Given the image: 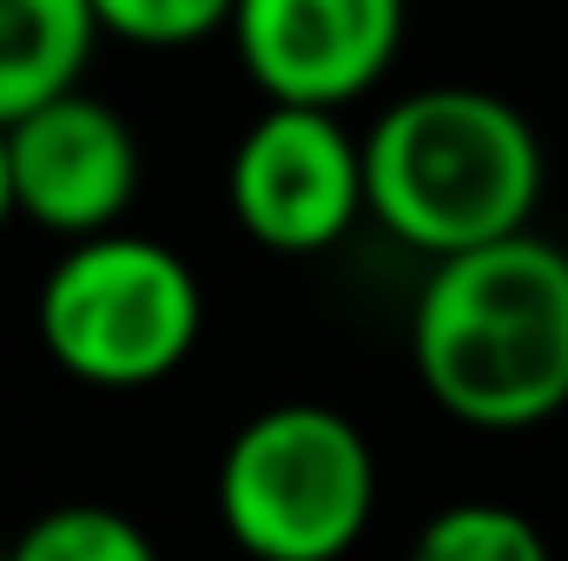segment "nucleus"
Listing matches in <instances>:
<instances>
[{
  "mask_svg": "<svg viewBox=\"0 0 568 561\" xmlns=\"http://www.w3.org/2000/svg\"><path fill=\"white\" fill-rule=\"evenodd\" d=\"M232 40L272 106L344 113L390 73L404 0H239Z\"/></svg>",
  "mask_w": 568,
  "mask_h": 561,
  "instance_id": "obj_6",
  "label": "nucleus"
},
{
  "mask_svg": "<svg viewBox=\"0 0 568 561\" xmlns=\"http://www.w3.org/2000/svg\"><path fill=\"white\" fill-rule=\"evenodd\" d=\"M364 178L371 218L436 265L529 232L542 198V140L483 86H424L364 133Z\"/></svg>",
  "mask_w": 568,
  "mask_h": 561,
  "instance_id": "obj_2",
  "label": "nucleus"
},
{
  "mask_svg": "<svg viewBox=\"0 0 568 561\" xmlns=\"http://www.w3.org/2000/svg\"><path fill=\"white\" fill-rule=\"evenodd\" d=\"M93 13H100V33L165 53V47H199L225 33L239 0H93Z\"/></svg>",
  "mask_w": 568,
  "mask_h": 561,
  "instance_id": "obj_11",
  "label": "nucleus"
},
{
  "mask_svg": "<svg viewBox=\"0 0 568 561\" xmlns=\"http://www.w3.org/2000/svg\"><path fill=\"white\" fill-rule=\"evenodd\" d=\"M377 509L364 429L324 404H272L225 442L219 522L252 561H337Z\"/></svg>",
  "mask_w": 568,
  "mask_h": 561,
  "instance_id": "obj_3",
  "label": "nucleus"
},
{
  "mask_svg": "<svg viewBox=\"0 0 568 561\" xmlns=\"http://www.w3.org/2000/svg\"><path fill=\"white\" fill-rule=\"evenodd\" d=\"M239 225L284 258L331 252L364 212H371V178H364V140L344 133L337 113L317 106H265L225 172Z\"/></svg>",
  "mask_w": 568,
  "mask_h": 561,
  "instance_id": "obj_5",
  "label": "nucleus"
},
{
  "mask_svg": "<svg viewBox=\"0 0 568 561\" xmlns=\"http://www.w3.org/2000/svg\"><path fill=\"white\" fill-rule=\"evenodd\" d=\"M13 152V198L20 218H33L40 232L60 238H100L120 232L133 192H140V140L133 126L93 100V93H60L47 106H33L27 120L7 126Z\"/></svg>",
  "mask_w": 568,
  "mask_h": 561,
  "instance_id": "obj_7",
  "label": "nucleus"
},
{
  "mask_svg": "<svg viewBox=\"0 0 568 561\" xmlns=\"http://www.w3.org/2000/svg\"><path fill=\"white\" fill-rule=\"evenodd\" d=\"M100 40L93 0H0V126L80 86Z\"/></svg>",
  "mask_w": 568,
  "mask_h": 561,
  "instance_id": "obj_8",
  "label": "nucleus"
},
{
  "mask_svg": "<svg viewBox=\"0 0 568 561\" xmlns=\"http://www.w3.org/2000/svg\"><path fill=\"white\" fill-rule=\"evenodd\" d=\"M13 561H159L133 516L106 509V502H60L47 516H33L13 542Z\"/></svg>",
  "mask_w": 568,
  "mask_h": 561,
  "instance_id": "obj_9",
  "label": "nucleus"
},
{
  "mask_svg": "<svg viewBox=\"0 0 568 561\" xmlns=\"http://www.w3.org/2000/svg\"><path fill=\"white\" fill-rule=\"evenodd\" d=\"M429 404L469 429H536L568 404V252L516 232L429 265L410 310Z\"/></svg>",
  "mask_w": 568,
  "mask_h": 561,
  "instance_id": "obj_1",
  "label": "nucleus"
},
{
  "mask_svg": "<svg viewBox=\"0 0 568 561\" xmlns=\"http://www.w3.org/2000/svg\"><path fill=\"white\" fill-rule=\"evenodd\" d=\"M205 324L192 265L140 232H100L60 252L40 284L47 357L93 390H145L172 377Z\"/></svg>",
  "mask_w": 568,
  "mask_h": 561,
  "instance_id": "obj_4",
  "label": "nucleus"
},
{
  "mask_svg": "<svg viewBox=\"0 0 568 561\" xmlns=\"http://www.w3.org/2000/svg\"><path fill=\"white\" fill-rule=\"evenodd\" d=\"M410 561H549V542L523 509L456 502V509H436L417 529Z\"/></svg>",
  "mask_w": 568,
  "mask_h": 561,
  "instance_id": "obj_10",
  "label": "nucleus"
},
{
  "mask_svg": "<svg viewBox=\"0 0 568 561\" xmlns=\"http://www.w3.org/2000/svg\"><path fill=\"white\" fill-rule=\"evenodd\" d=\"M13 212H20V198H13V152H7V126H0V232H7Z\"/></svg>",
  "mask_w": 568,
  "mask_h": 561,
  "instance_id": "obj_12",
  "label": "nucleus"
},
{
  "mask_svg": "<svg viewBox=\"0 0 568 561\" xmlns=\"http://www.w3.org/2000/svg\"><path fill=\"white\" fill-rule=\"evenodd\" d=\"M0 561H13V555H7V542H0Z\"/></svg>",
  "mask_w": 568,
  "mask_h": 561,
  "instance_id": "obj_13",
  "label": "nucleus"
}]
</instances>
